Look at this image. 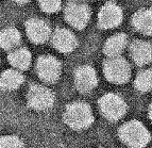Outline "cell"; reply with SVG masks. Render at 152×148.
<instances>
[{"mask_svg":"<svg viewBox=\"0 0 152 148\" xmlns=\"http://www.w3.org/2000/svg\"><path fill=\"white\" fill-rule=\"evenodd\" d=\"M63 117L66 125L76 131L87 129L94 123L91 107L82 101L69 103L66 107Z\"/></svg>","mask_w":152,"mask_h":148,"instance_id":"6da1fadb","label":"cell"},{"mask_svg":"<svg viewBox=\"0 0 152 148\" xmlns=\"http://www.w3.org/2000/svg\"><path fill=\"white\" fill-rule=\"evenodd\" d=\"M118 136L130 148H144L151 140L148 129L138 120H130L124 124L118 130Z\"/></svg>","mask_w":152,"mask_h":148,"instance_id":"7a4b0ae2","label":"cell"},{"mask_svg":"<svg viewBox=\"0 0 152 148\" xmlns=\"http://www.w3.org/2000/svg\"><path fill=\"white\" fill-rule=\"evenodd\" d=\"M103 72L107 81L115 84L126 83L131 76V68L129 63L121 56L109 58L104 62Z\"/></svg>","mask_w":152,"mask_h":148,"instance_id":"3957f363","label":"cell"},{"mask_svg":"<svg viewBox=\"0 0 152 148\" xmlns=\"http://www.w3.org/2000/svg\"><path fill=\"white\" fill-rule=\"evenodd\" d=\"M98 103L101 114L111 122H116L124 117L128 109L126 101L119 95L113 93L103 95Z\"/></svg>","mask_w":152,"mask_h":148,"instance_id":"277c9868","label":"cell"},{"mask_svg":"<svg viewBox=\"0 0 152 148\" xmlns=\"http://www.w3.org/2000/svg\"><path fill=\"white\" fill-rule=\"evenodd\" d=\"M28 106L36 111H45L50 109L54 103V95L48 87L39 84L31 85L29 89Z\"/></svg>","mask_w":152,"mask_h":148,"instance_id":"5b68a950","label":"cell"},{"mask_svg":"<svg viewBox=\"0 0 152 148\" xmlns=\"http://www.w3.org/2000/svg\"><path fill=\"white\" fill-rule=\"evenodd\" d=\"M65 18L70 26L81 30L88 23L91 18V10L85 3L78 1L69 2L65 8Z\"/></svg>","mask_w":152,"mask_h":148,"instance_id":"8992f818","label":"cell"},{"mask_svg":"<svg viewBox=\"0 0 152 148\" xmlns=\"http://www.w3.org/2000/svg\"><path fill=\"white\" fill-rule=\"evenodd\" d=\"M61 63L51 56H39L36 63L38 77L47 83H54L61 76Z\"/></svg>","mask_w":152,"mask_h":148,"instance_id":"52a82bcc","label":"cell"},{"mask_svg":"<svg viewBox=\"0 0 152 148\" xmlns=\"http://www.w3.org/2000/svg\"><path fill=\"white\" fill-rule=\"evenodd\" d=\"M122 10L117 3L109 1L99 12L98 25L102 29H112L119 26L122 21Z\"/></svg>","mask_w":152,"mask_h":148,"instance_id":"ba28073f","label":"cell"},{"mask_svg":"<svg viewBox=\"0 0 152 148\" xmlns=\"http://www.w3.org/2000/svg\"><path fill=\"white\" fill-rule=\"evenodd\" d=\"M75 84L79 92L88 93L98 84L96 70L89 65H82L75 72Z\"/></svg>","mask_w":152,"mask_h":148,"instance_id":"9c48e42d","label":"cell"},{"mask_svg":"<svg viewBox=\"0 0 152 148\" xmlns=\"http://www.w3.org/2000/svg\"><path fill=\"white\" fill-rule=\"evenodd\" d=\"M26 31L30 41L34 44H44L51 35L49 25L39 18H31L26 23Z\"/></svg>","mask_w":152,"mask_h":148,"instance_id":"30bf717a","label":"cell"},{"mask_svg":"<svg viewBox=\"0 0 152 148\" xmlns=\"http://www.w3.org/2000/svg\"><path fill=\"white\" fill-rule=\"evenodd\" d=\"M52 44L60 52L69 53L76 49L78 41L71 31L65 28H58L52 34Z\"/></svg>","mask_w":152,"mask_h":148,"instance_id":"8fae6325","label":"cell"},{"mask_svg":"<svg viewBox=\"0 0 152 148\" xmlns=\"http://www.w3.org/2000/svg\"><path fill=\"white\" fill-rule=\"evenodd\" d=\"M130 54L137 65H147L152 61V45L140 40L134 41L130 46Z\"/></svg>","mask_w":152,"mask_h":148,"instance_id":"7c38bea8","label":"cell"},{"mask_svg":"<svg viewBox=\"0 0 152 148\" xmlns=\"http://www.w3.org/2000/svg\"><path fill=\"white\" fill-rule=\"evenodd\" d=\"M128 44V37L124 33H118L111 37L105 42L103 47L104 53L109 58L120 56L122 51L126 49Z\"/></svg>","mask_w":152,"mask_h":148,"instance_id":"4fadbf2b","label":"cell"},{"mask_svg":"<svg viewBox=\"0 0 152 148\" xmlns=\"http://www.w3.org/2000/svg\"><path fill=\"white\" fill-rule=\"evenodd\" d=\"M133 26L145 35H152V10L142 9L133 15Z\"/></svg>","mask_w":152,"mask_h":148,"instance_id":"5bb4252c","label":"cell"},{"mask_svg":"<svg viewBox=\"0 0 152 148\" xmlns=\"http://www.w3.org/2000/svg\"><path fill=\"white\" fill-rule=\"evenodd\" d=\"M9 62L13 67L18 70H26L28 69L32 62L30 51L26 48H17L9 54Z\"/></svg>","mask_w":152,"mask_h":148,"instance_id":"9a60e30c","label":"cell"},{"mask_svg":"<svg viewBox=\"0 0 152 148\" xmlns=\"http://www.w3.org/2000/svg\"><path fill=\"white\" fill-rule=\"evenodd\" d=\"M23 81L25 78L18 69H7L1 75V87L7 91L18 89Z\"/></svg>","mask_w":152,"mask_h":148,"instance_id":"2e32d148","label":"cell"},{"mask_svg":"<svg viewBox=\"0 0 152 148\" xmlns=\"http://www.w3.org/2000/svg\"><path fill=\"white\" fill-rule=\"evenodd\" d=\"M21 42V35L19 31L15 28H5L1 32L0 35V43L1 47L5 50H12L20 44Z\"/></svg>","mask_w":152,"mask_h":148,"instance_id":"e0dca14e","label":"cell"},{"mask_svg":"<svg viewBox=\"0 0 152 148\" xmlns=\"http://www.w3.org/2000/svg\"><path fill=\"white\" fill-rule=\"evenodd\" d=\"M134 85L135 89L140 92H149L152 89V69L142 70L136 76Z\"/></svg>","mask_w":152,"mask_h":148,"instance_id":"ac0fdd59","label":"cell"},{"mask_svg":"<svg viewBox=\"0 0 152 148\" xmlns=\"http://www.w3.org/2000/svg\"><path fill=\"white\" fill-rule=\"evenodd\" d=\"M0 148H25V144L15 136H5L1 138Z\"/></svg>","mask_w":152,"mask_h":148,"instance_id":"d6986e66","label":"cell"},{"mask_svg":"<svg viewBox=\"0 0 152 148\" xmlns=\"http://www.w3.org/2000/svg\"><path fill=\"white\" fill-rule=\"evenodd\" d=\"M39 7L46 13H56L61 9V0H39Z\"/></svg>","mask_w":152,"mask_h":148,"instance_id":"ffe728a7","label":"cell"},{"mask_svg":"<svg viewBox=\"0 0 152 148\" xmlns=\"http://www.w3.org/2000/svg\"><path fill=\"white\" fill-rule=\"evenodd\" d=\"M16 2L20 3V4H25V3H28L30 0H15Z\"/></svg>","mask_w":152,"mask_h":148,"instance_id":"44dd1931","label":"cell"},{"mask_svg":"<svg viewBox=\"0 0 152 148\" xmlns=\"http://www.w3.org/2000/svg\"><path fill=\"white\" fill-rule=\"evenodd\" d=\"M149 118H150V120L152 122V103L150 105V107H149Z\"/></svg>","mask_w":152,"mask_h":148,"instance_id":"7402d4cb","label":"cell"},{"mask_svg":"<svg viewBox=\"0 0 152 148\" xmlns=\"http://www.w3.org/2000/svg\"><path fill=\"white\" fill-rule=\"evenodd\" d=\"M77 1H86V0H77Z\"/></svg>","mask_w":152,"mask_h":148,"instance_id":"603a6c76","label":"cell"}]
</instances>
